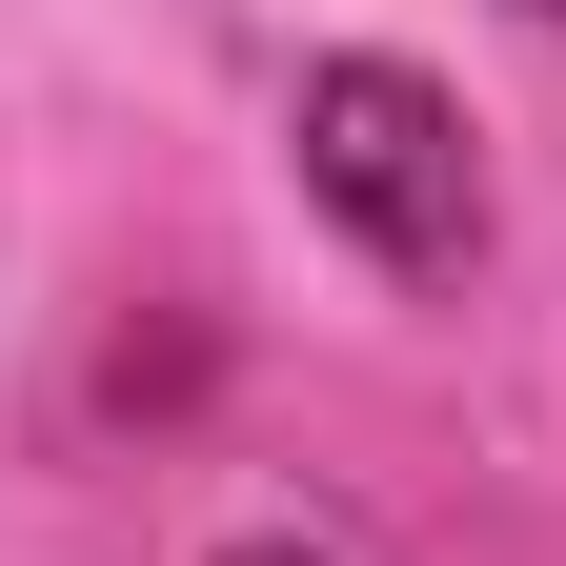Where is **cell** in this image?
I'll list each match as a JSON object with an SVG mask.
<instances>
[{
	"label": "cell",
	"instance_id": "cell-1",
	"mask_svg": "<svg viewBox=\"0 0 566 566\" xmlns=\"http://www.w3.org/2000/svg\"><path fill=\"white\" fill-rule=\"evenodd\" d=\"M304 202L365 263H465L485 243V163H465V102L424 61H304Z\"/></svg>",
	"mask_w": 566,
	"mask_h": 566
},
{
	"label": "cell",
	"instance_id": "cell-2",
	"mask_svg": "<svg viewBox=\"0 0 566 566\" xmlns=\"http://www.w3.org/2000/svg\"><path fill=\"white\" fill-rule=\"evenodd\" d=\"M243 566H304V546H243Z\"/></svg>",
	"mask_w": 566,
	"mask_h": 566
}]
</instances>
